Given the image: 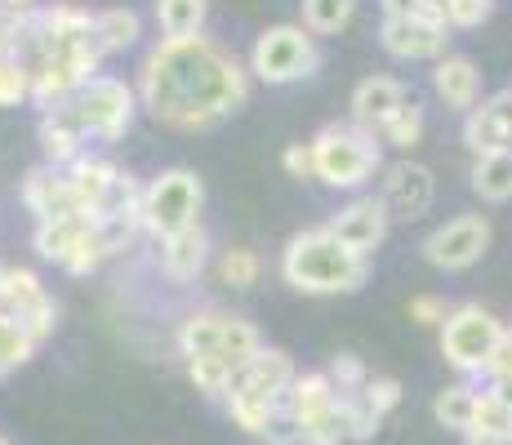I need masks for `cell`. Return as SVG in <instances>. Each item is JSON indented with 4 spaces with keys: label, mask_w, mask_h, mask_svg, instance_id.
<instances>
[{
    "label": "cell",
    "mask_w": 512,
    "mask_h": 445,
    "mask_svg": "<svg viewBox=\"0 0 512 445\" xmlns=\"http://www.w3.org/2000/svg\"><path fill=\"white\" fill-rule=\"evenodd\" d=\"M85 134L76 130L72 112L67 107H58V112H45L41 116V152H45V165H54V170H67V165L76 161L81 152Z\"/></svg>",
    "instance_id": "cell-20"
},
{
    "label": "cell",
    "mask_w": 512,
    "mask_h": 445,
    "mask_svg": "<svg viewBox=\"0 0 512 445\" xmlns=\"http://www.w3.org/2000/svg\"><path fill=\"white\" fill-rule=\"evenodd\" d=\"M388 223H392V214H388V205H383L379 196H357V201L343 205L326 227L339 236L343 245H348L352 254L370 259V254L383 245V236H388Z\"/></svg>",
    "instance_id": "cell-11"
},
{
    "label": "cell",
    "mask_w": 512,
    "mask_h": 445,
    "mask_svg": "<svg viewBox=\"0 0 512 445\" xmlns=\"http://www.w3.org/2000/svg\"><path fill=\"white\" fill-rule=\"evenodd\" d=\"M432 414H437L441 428L450 432H472V414H477V388H468V383H450V388L437 392V401H432Z\"/></svg>",
    "instance_id": "cell-27"
},
{
    "label": "cell",
    "mask_w": 512,
    "mask_h": 445,
    "mask_svg": "<svg viewBox=\"0 0 512 445\" xmlns=\"http://www.w3.org/2000/svg\"><path fill=\"white\" fill-rule=\"evenodd\" d=\"M205 18H210L205 0H156L161 41H192V36H205Z\"/></svg>",
    "instance_id": "cell-22"
},
{
    "label": "cell",
    "mask_w": 512,
    "mask_h": 445,
    "mask_svg": "<svg viewBox=\"0 0 512 445\" xmlns=\"http://www.w3.org/2000/svg\"><path fill=\"white\" fill-rule=\"evenodd\" d=\"M357 397H361V405H366L370 414H379L383 419V414H392L401 405V383L392 379V374H379V379L370 374V383L357 392Z\"/></svg>",
    "instance_id": "cell-38"
},
{
    "label": "cell",
    "mask_w": 512,
    "mask_h": 445,
    "mask_svg": "<svg viewBox=\"0 0 512 445\" xmlns=\"http://www.w3.org/2000/svg\"><path fill=\"white\" fill-rule=\"evenodd\" d=\"M321 67V49L317 36L303 23H277L254 41L250 49V72L263 85H294L303 76H312Z\"/></svg>",
    "instance_id": "cell-4"
},
{
    "label": "cell",
    "mask_w": 512,
    "mask_h": 445,
    "mask_svg": "<svg viewBox=\"0 0 512 445\" xmlns=\"http://www.w3.org/2000/svg\"><path fill=\"white\" fill-rule=\"evenodd\" d=\"M187 374H192L196 392H205V397H214V401H228L232 397L236 370L223 361V356H201V361H187Z\"/></svg>",
    "instance_id": "cell-33"
},
{
    "label": "cell",
    "mask_w": 512,
    "mask_h": 445,
    "mask_svg": "<svg viewBox=\"0 0 512 445\" xmlns=\"http://www.w3.org/2000/svg\"><path fill=\"white\" fill-rule=\"evenodd\" d=\"M205 263H210V236H205L201 223L183 227L174 236H161V272L170 281H196L205 272Z\"/></svg>",
    "instance_id": "cell-18"
},
{
    "label": "cell",
    "mask_w": 512,
    "mask_h": 445,
    "mask_svg": "<svg viewBox=\"0 0 512 445\" xmlns=\"http://www.w3.org/2000/svg\"><path fill=\"white\" fill-rule=\"evenodd\" d=\"M423 103L419 98H406V103L397 107V112L383 121V130H379V143H388V147H401V152H410V147L423 138Z\"/></svg>",
    "instance_id": "cell-31"
},
{
    "label": "cell",
    "mask_w": 512,
    "mask_h": 445,
    "mask_svg": "<svg viewBox=\"0 0 512 445\" xmlns=\"http://www.w3.org/2000/svg\"><path fill=\"white\" fill-rule=\"evenodd\" d=\"M94 219H58V223H36V236H32V245H36V254H41L45 263H58L63 267L67 263V254L76 250V241L85 236V227H90Z\"/></svg>",
    "instance_id": "cell-25"
},
{
    "label": "cell",
    "mask_w": 512,
    "mask_h": 445,
    "mask_svg": "<svg viewBox=\"0 0 512 445\" xmlns=\"http://www.w3.org/2000/svg\"><path fill=\"white\" fill-rule=\"evenodd\" d=\"M383 18H415L446 27V0H383Z\"/></svg>",
    "instance_id": "cell-39"
},
{
    "label": "cell",
    "mask_w": 512,
    "mask_h": 445,
    "mask_svg": "<svg viewBox=\"0 0 512 445\" xmlns=\"http://www.w3.org/2000/svg\"><path fill=\"white\" fill-rule=\"evenodd\" d=\"M432 89H437V98L450 107V112H472V107L481 103V72L477 63L464 54H446L437 58V67H432Z\"/></svg>",
    "instance_id": "cell-16"
},
{
    "label": "cell",
    "mask_w": 512,
    "mask_h": 445,
    "mask_svg": "<svg viewBox=\"0 0 512 445\" xmlns=\"http://www.w3.org/2000/svg\"><path fill=\"white\" fill-rule=\"evenodd\" d=\"M357 0H303V27L312 36H334L352 23Z\"/></svg>",
    "instance_id": "cell-32"
},
{
    "label": "cell",
    "mask_w": 512,
    "mask_h": 445,
    "mask_svg": "<svg viewBox=\"0 0 512 445\" xmlns=\"http://www.w3.org/2000/svg\"><path fill=\"white\" fill-rule=\"evenodd\" d=\"M472 192L490 205H504L512 201V147L504 152H490V156H477L472 165Z\"/></svg>",
    "instance_id": "cell-24"
},
{
    "label": "cell",
    "mask_w": 512,
    "mask_h": 445,
    "mask_svg": "<svg viewBox=\"0 0 512 445\" xmlns=\"http://www.w3.org/2000/svg\"><path fill=\"white\" fill-rule=\"evenodd\" d=\"M259 352H263L259 330H254L250 321H241V316H228V325H223V343H219V356H223V361H228L232 370L241 374Z\"/></svg>",
    "instance_id": "cell-30"
},
{
    "label": "cell",
    "mask_w": 512,
    "mask_h": 445,
    "mask_svg": "<svg viewBox=\"0 0 512 445\" xmlns=\"http://www.w3.org/2000/svg\"><path fill=\"white\" fill-rule=\"evenodd\" d=\"M0 312L18 316V321L27 325V334H32L36 343H45L49 334H54V321H58L54 299H49L45 281L32 272V267H9L5 294H0Z\"/></svg>",
    "instance_id": "cell-9"
},
{
    "label": "cell",
    "mask_w": 512,
    "mask_h": 445,
    "mask_svg": "<svg viewBox=\"0 0 512 445\" xmlns=\"http://www.w3.org/2000/svg\"><path fill=\"white\" fill-rule=\"evenodd\" d=\"M379 41L392 58H406V63H419V58H446L450 45V27L441 23H415V18H383Z\"/></svg>",
    "instance_id": "cell-13"
},
{
    "label": "cell",
    "mask_w": 512,
    "mask_h": 445,
    "mask_svg": "<svg viewBox=\"0 0 512 445\" xmlns=\"http://www.w3.org/2000/svg\"><path fill=\"white\" fill-rule=\"evenodd\" d=\"M94 41L103 54L130 49L139 41V14L134 9H103V14H94Z\"/></svg>",
    "instance_id": "cell-28"
},
{
    "label": "cell",
    "mask_w": 512,
    "mask_h": 445,
    "mask_svg": "<svg viewBox=\"0 0 512 445\" xmlns=\"http://www.w3.org/2000/svg\"><path fill=\"white\" fill-rule=\"evenodd\" d=\"M32 98V67L18 54H0V107H18Z\"/></svg>",
    "instance_id": "cell-35"
},
{
    "label": "cell",
    "mask_w": 512,
    "mask_h": 445,
    "mask_svg": "<svg viewBox=\"0 0 512 445\" xmlns=\"http://www.w3.org/2000/svg\"><path fill=\"white\" fill-rule=\"evenodd\" d=\"M201 205H205V187L192 170H165L161 178L143 187V227L161 241L174 236L183 227L201 223Z\"/></svg>",
    "instance_id": "cell-6"
},
{
    "label": "cell",
    "mask_w": 512,
    "mask_h": 445,
    "mask_svg": "<svg viewBox=\"0 0 512 445\" xmlns=\"http://www.w3.org/2000/svg\"><path fill=\"white\" fill-rule=\"evenodd\" d=\"M512 437V401L499 397L495 388L477 392V414H472V432L468 441H499Z\"/></svg>",
    "instance_id": "cell-26"
},
{
    "label": "cell",
    "mask_w": 512,
    "mask_h": 445,
    "mask_svg": "<svg viewBox=\"0 0 512 445\" xmlns=\"http://www.w3.org/2000/svg\"><path fill=\"white\" fill-rule=\"evenodd\" d=\"M406 98H410L406 85L392 81V76H366V81L352 89V125H361V130L379 134L383 121H388V116L397 112Z\"/></svg>",
    "instance_id": "cell-17"
},
{
    "label": "cell",
    "mask_w": 512,
    "mask_h": 445,
    "mask_svg": "<svg viewBox=\"0 0 512 445\" xmlns=\"http://www.w3.org/2000/svg\"><path fill=\"white\" fill-rule=\"evenodd\" d=\"M432 196H437V178L428 165L419 161H397L383 170V192L379 201L388 205L392 219H423L432 210Z\"/></svg>",
    "instance_id": "cell-10"
},
{
    "label": "cell",
    "mask_w": 512,
    "mask_h": 445,
    "mask_svg": "<svg viewBox=\"0 0 512 445\" xmlns=\"http://www.w3.org/2000/svg\"><path fill=\"white\" fill-rule=\"evenodd\" d=\"M5 276H9V267H5V263H0V294H5Z\"/></svg>",
    "instance_id": "cell-45"
},
{
    "label": "cell",
    "mask_w": 512,
    "mask_h": 445,
    "mask_svg": "<svg viewBox=\"0 0 512 445\" xmlns=\"http://www.w3.org/2000/svg\"><path fill=\"white\" fill-rule=\"evenodd\" d=\"M250 98V72L210 36L156 41L143 58L139 103L170 130H210Z\"/></svg>",
    "instance_id": "cell-1"
},
{
    "label": "cell",
    "mask_w": 512,
    "mask_h": 445,
    "mask_svg": "<svg viewBox=\"0 0 512 445\" xmlns=\"http://www.w3.org/2000/svg\"><path fill=\"white\" fill-rule=\"evenodd\" d=\"M468 445H512V437H499V441H468Z\"/></svg>",
    "instance_id": "cell-44"
},
{
    "label": "cell",
    "mask_w": 512,
    "mask_h": 445,
    "mask_svg": "<svg viewBox=\"0 0 512 445\" xmlns=\"http://www.w3.org/2000/svg\"><path fill=\"white\" fill-rule=\"evenodd\" d=\"M107 254H112V245L103 241V227L90 223V227H85V236L76 241V250L67 254L63 272H72V276H90V272H98V267H103Z\"/></svg>",
    "instance_id": "cell-34"
},
{
    "label": "cell",
    "mask_w": 512,
    "mask_h": 445,
    "mask_svg": "<svg viewBox=\"0 0 512 445\" xmlns=\"http://www.w3.org/2000/svg\"><path fill=\"white\" fill-rule=\"evenodd\" d=\"M0 9H5V14H14V18H27V14H36V0H0Z\"/></svg>",
    "instance_id": "cell-43"
},
{
    "label": "cell",
    "mask_w": 512,
    "mask_h": 445,
    "mask_svg": "<svg viewBox=\"0 0 512 445\" xmlns=\"http://www.w3.org/2000/svg\"><path fill=\"white\" fill-rule=\"evenodd\" d=\"M36 348H41V343L27 334V325L18 321V316L0 312V379H5V374H14L18 365L32 361Z\"/></svg>",
    "instance_id": "cell-29"
},
{
    "label": "cell",
    "mask_w": 512,
    "mask_h": 445,
    "mask_svg": "<svg viewBox=\"0 0 512 445\" xmlns=\"http://www.w3.org/2000/svg\"><path fill=\"white\" fill-rule=\"evenodd\" d=\"M455 312L446 299H437V294H415L410 299V321H419V325H446V316Z\"/></svg>",
    "instance_id": "cell-41"
},
{
    "label": "cell",
    "mask_w": 512,
    "mask_h": 445,
    "mask_svg": "<svg viewBox=\"0 0 512 445\" xmlns=\"http://www.w3.org/2000/svg\"><path fill=\"white\" fill-rule=\"evenodd\" d=\"M0 445H9V441H5V437H0Z\"/></svg>",
    "instance_id": "cell-46"
},
{
    "label": "cell",
    "mask_w": 512,
    "mask_h": 445,
    "mask_svg": "<svg viewBox=\"0 0 512 445\" xmlns=\"http://www.w3.org/2000/svg\"><path fill=\"white\" fill-rule=\"evenodd\" d=\"M504 334H508V325L495 321L481 303H459L446 316V325H441V356L459 374H486V365L495 361Z\"/></svg>",
    "instance_id": "cell-5"
},
{
    "label": "cell",
    "mask_w": 512,
    "mask_h": 445,
    "mask_svg": "<svg viewBox=\"0 0 512 445\" xmlns=\"http://www.w3.org/2000/svg\"><path fill=\"white\" fill-rule=\"evenodd\" d=\"M423 259L441 272H468L481 254L490 250V223L481 214H459V219L441 223L437 232L423 236Z\"/></svg>",
    "instance_id": "cell-8"
},
{
    "label": "cell",
    "mask_w": 512,
    "mask_h": 445,
    "mask_svg": "<svg viewBox=\"0 0 512 445\" xmlns=\"http://www.w3.org/2000/svg\"><path fill=\"white\" fill-rule=\"evenodd\" d=\"M281 165L290 178H317L312 174V143H290L281 152Z\"/></svg>",
    "instance_id": "cell-42"
},
{
    "label": "cell",
    "mask_w": 512,
    "mask_h": 445,
    "mask_svg": "<svg viewBox=\"0 0 512 445\" xmlns=\"http://www.w3.org/2000/svg\"><path fill=\"white\" fill-rule=\"evenodd\" d=\"M326 374H330V383L343 392V397H357V392L370 383V370L361 365V356H352V352H339V356H334Z\"/></svg>",
    "instance_id": "cell-37"
},
{
    "label": "cell",
    "mask_w": 512,
    "mask_h": 445,
    "mask_svg": "<svg viewBox=\"0 0 512 445\" xmlns=\"http://www.w3.org/2000/svg\"><path fill=\"white\" fill-rule=\"evenodd\" d=\"M464 143L477 156L512 147V89H499V94L481 98V103L472 107L464 116Z\"/></svg>",
    "instance_id": "cell-12"
},
{
    "label": "cell",
    "mask_w": 512,
    "mask_h": 445,
    "mask_svg": "<svg viewBox=\"0 0 512 445\" xmlns=\"http://www.w3.org/2000/svg\"><path fill=\"white\" fill-rule=\"evenodd\" d=\"M383 170V143L379 134L361 130V125H321L312 138V174L326 187L339 192H357L374 174Z\"/></svg>",
    "instance_id": "cell-3"
},
{
    "label": "cell",
    "mask_w": 512,
    "mask_h": 445,
    "mask_svg": "<svg viewBox=\"0 0 512 445\" xmlns=\"http://www.w3.org/2000/svg\"><path fill=\"white\" fill-rule=\"evenodd\" d=\"M219 276H223V285H232V290H250V285L259 281V254L245 250V245H232V250H223V259H219Z\"/></svg>",
    "instance_id": "cell-36"
},
{
    "label": "cell",
    "mask_w": 512,
    "mask_h": 445,
    "mask_svg": "<svg viewBox=\"0 0 512 445\" xmlns=\"http://www.w3.org/2000/svg\"><path fill=\"white\" fill-rule=\"evenodd\" d=\"M23 205L36 214V223L85 219L76 196H72V187H67V174L54 170V165H36V170L23 178Z\"/></svg>",
    "instance_id": "cell-15"
},
{
    "label": "cell",
    "mask_w": 512,
    "mask_h": 445,
    "mask_svg": "<svg viewBox=\"0 0 512 445\" xmlns=\"http://www.w3.org/2000/svg\"><path fill=\"white\" fill-rule=\"evenodd\" d=\"M339 397L343 392L330 383L326 370L321 374H294L290 392H285V414H290L294 423H303V419H312V414H326Z\"/></svg>",
    "instance_id": "cell-21"
},
{
    "label": "cell",
    "mask_w": 512,
    "mask_h": 445,
    "mask_svg": "<svg viewBox=\"0 0 512 445\" xmlns=\"http://www.w3.org/2000/svg\"><path fill=\"white\" fill-rule=\"evenodd\" d=\"M63 174H67V187H72L76 205H81V214L85 219H94L98 205H103V196H107V187L116 183V174L121 170H116L112 161H103V156H76Z\"/></svg>",
    "instance_id": "cell-19"
},
{
    "label": "cell",
    "mask_w": 512,
    "mask_h": 445,
    "mask_svg": "<svg viewBox=\"0 0 512 445\" xmlns=\"http://www.w3.org/2000/svg\"><path fill=\"white\" fill-rule=\"evenodd\" d=\"M370 259L352 254L330 227H312V232L290 236L281 254V276L299 294H352L366 285Z\"/></svg>",
    "instance_id": "cell-2"
},
{
    "label": "cell",
    "mask_w": 512,
    "mask_h": 445,
    "mask_svg": "<svg viewBox=\"0 0 512 445\" xmlns=\"http://www.w3.org/2000/svg\"><path fill=\"white\" fill-rule=\"evenodd\" d=\"M134 107H139V89H130L125 81H116V76H94L90 85L76 89L67 112H72L76 130L85 138H107L112 143V138H121L130 130Z\"/></svg>",
    "instance_id": "cell-7"
},
{
    "label": "cell",
    "mask_w": 512,
    "mask_h": 445,
    "mask_svg": "<svg viewBox=\"0 0 512 445\" xmlns=\"http://www.w3.org/2000/svg\"><path fill=\"white\" fill-rule=\"evenodd\" d=\"M223 325L228 316L205 308V312H192L179 330V352L187 361H201V356H219V343H223Z\"/></svg>",
    "instance_id": "cell-23"
},
{
    "label": "cell",
    "mask_w": 512,
    "mask_h": 445,
    "mask_svg": "<svg viewBox=\"0 0 512 445\" xmlns=\"http://www.w3.org/2000/svg\"><path fill=\"white\" fill-rule=\"evenodd\" d=\"M490 14H495V0H446V27L450 32L481 27Z\"/></svg>",
    "instance_id": "cell-40"
},
{
    "label": "cell",
    "mask_w": 512,
    "mask_h": 445,
    "mask_svg": "<svg viewBox=\"0 0 512 445\" xmlns=\"http://www.w3.org/2000/svg\"><path fill=\"white\" fill-rule=\"evenodd\" d=\"M290 383H294V361H290V352L263 348L250 365H245L241 374H236L232 392H236V397L268 401V405H285V392H290Z\"/></svg>",
    "instance_id": "cell-14"
}]
</instances>
